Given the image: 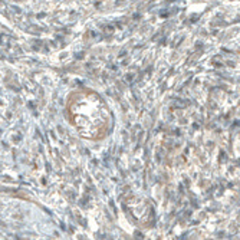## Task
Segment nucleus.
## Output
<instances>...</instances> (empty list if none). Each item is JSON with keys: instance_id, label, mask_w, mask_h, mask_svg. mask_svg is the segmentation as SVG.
I'll list each match as a JSON object with an SVG mask.
<instances>
[{"instance_id": "f257e3e1", "label": "nucleus", "mask_w": 240, "mask_h": 240, "mask_svg": "<svg viewBox=\"0 0 240 240\" xmlns=\"http://www.w3.org/2000/svg\"><path fill=\"white\" fill-rule=\"evenodd\" d=\"M70 124L85 138L101 139L109 130V111L102 99L92 91H78L68 102Z\"/></svg>"}]
</instances>
